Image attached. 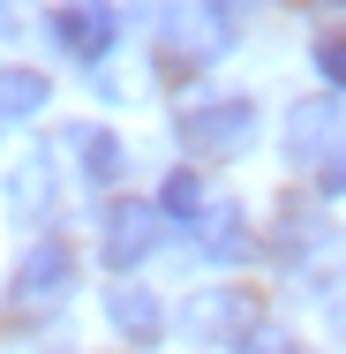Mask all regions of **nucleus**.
Instances as JSON below:
<instances>
[{
  "label": "nucleus",
  "instance_id": "obj_1",
  "mask_svg": "<svg viewBox=\"0 0 346 354\" xmlns=\"http://www.w3.org/2000/svg\"><path fill=\"white\" fill-rule=\"evenodd\" d=\"M181 143H189V151H204V158H233V151H249V143H256V106H249V98L196 106V113H181Z\"/></svg>",
  "mask_w": 346,
  "mask_h": 354
},
{
  "label": "nucleus",
  "instance_id": "obj_2",
  "mask_svg": "<svg viewBox=\"0 0 346 354\" xmlns=\"http://www.w3.org/2000/svg\"><path fill=\"white\" fill-rule=\"evenodd\" d=\"M256 317H264L256 294H241V286H211V294H196V309H189V332H196L204 347H211V339L226 347V339H256V332H264Z\"/></svg>",
  "mask_w": 346,
  "mask_h": 354
},
{
  "label": "nucleus",
  "instance_id": "obj_3",
  "mask_svg": "<svg viewBox=\"0 0 346 354\" xmlns=\"http://www.w3.org/2000/svg\"><path fill=\"white\" fill-rule=\"evenodd\" d=\"M158 249V204H113V212L98 218V257L113 264V272H128Z\"/></svg>",
  "mask_w": 346,
  "mask_h": 354
},
{
  "label": "nucleus",
  "instance_id": "obj_4",
  "mask_svg": "<svg viewBox=\"0 0 346 354\" xmlns=\"http://www.w3.org/2000/svg\"><path fill=\"white\" fill-rule=\"evenodd\" d=\"M331 151H339V106H331V98L294 106V121H286V158H294V166H324Z\"/></svg>",
  "mask_w": 346,
  "mask_h": 354
},
{
  "label": "nucleus",
  "instance_id": "obj_5",
  "mask_svg": "<svg viewBox=\"0 0 346 354\" xmlns=\"http://www.w3.org/2000/svg\"><path fill=\"white\" fill-rule=\"evenodd\" d=\"M53 38H61V53H75V61H106V46H113V8L75 0V8L53 15Z\"/></svg>",
  "mask_w": 346,
  "mask_h": 354
},
{
  "label": "nucleus",
  "instance_id": "obj_6",
  "mask_svg": "<svg viewBox=\"0 0 346 354\" xmlns=\"http://www.w3.org/2000/svg\"><path fill=\"white\" fill-rule=\"evenodd\" d=\"M106 317H113V332H121L128 347H151V339L166 332V309H158L151 286H113V294H106Z\"/></svg>",
  "mask_w": 346,
  "mask_h": 354
},
{
  "label": "nucleus",
  "instance_id": "obj_7",
  "mask_svg": "<svg viewBox=\"0 0 346 354\" xmlns=\"http://www.w3.org/2000/svg\"><path fill=\"white\" fill-rule=\"evenodd\" d=\"M61 286H68V249H61V241H38V249L23 257V272H15V294H23V301H53Z\"/></svg>",
  "mask_w": 346,
  "mask_h": 354
},
{
  "label": "nucleus",
  "instance_id": "obj_8",
  "mask_svg": "<svg viewBox=\"0 0 346 354\" xmlns=\"http://www.w3.org/2000/svg\"><path fill=\"white\" fill-rule=\"evenodd\" d=\"M46 75L38 68H0V121H30V113H46Z\"/></svg>",
  "mask_w": 346,
  "mask_h": 354
},
{
  "label": "nucleus",
  "instance_id": "obj_9",
  "mask_svg": "<svg viewBox=\"0 0 346 354\" xmlns=\"http://www.w3.org/2000/svg\"><path fill=\"white\" fill-rule=\"evenodd\" d=\"M204 249L211 257H249V218L233 212V204H218V212L204 218Z\"/></svg>",
  "mask_w": 346,
  "mask_h": 354
},
{
  "label": "nucleus",
  "instance_id": "obj_10",
  "mask_svg": "<svg viewBox=\"0 0 346 354\" xmlns=\"http://www.w3.org/2000/svg\"><path fill=\"white\" fill-rule=\"evenodd\" d=\"M75 158H83L90 181H113V174H121V143L106 136V129H75Z\"/></svg>",
  "mask_w": 346,
  "mask_h": 354
},
{
  "label": "nucleus",
  "instance_id": "obj_11",
  "mask_svg": "<svg viewBox=\"0 0 346 354\" xmlns=\"http://www.w3.org/2000/svg\"><path fill=\"white\" fill-rule=\"evenodd\" d=\"M46 196H53V181H46V166H38V158H30V166H15V181H8V204H15V212H30V204L46 212Z\"/></svg>",
  "mask_w": 346,
  "mask_h": 354
},
{
  "label": "nucleus",
  "instance_id": "obj_12",
  "mask_svg": "<svg viewBox=\"0 0 346 354\" xmlns=\"http://www.w3.org/2000/svg\"><path fill=\"white\" fill-rule=\"evenodd\" d=\"M316 68H324V83H331V91H346V30L316 46Z\"/></svg>",
  "mask_w": 346,
  "mask_h": 354
},
{
  "label": "nucleus",
  "instance_id": "obj_13",
  "mask_svg": "<svg viewBox=\"0 0 346 354\" xmlns=\"http://www.w3.org/2000/svg\"><path fill=\"white\" fill-rule=\"evenodd\" d=\"M196 204H204L196 174H173V181H166V212H196Z\"/></svg>",
  "mask_w": 346,
  "mask_h": 354
},
{
  "label": "nucleus",
  "instance_id": "obj_14",
  "mask_svg": "<svg viewBox=\"0 0 346 354\" xmlns=\"http://www.w3.org/2000/svg\"><path fill=\"white\" fill-rule=\"evenodd\" d=\"M316 189H324V196H346V143L331 151V158H324V174H316Z\"/></svg>",
  "mask_w": 346,
  "mask_h": 354
}]
</instances>
